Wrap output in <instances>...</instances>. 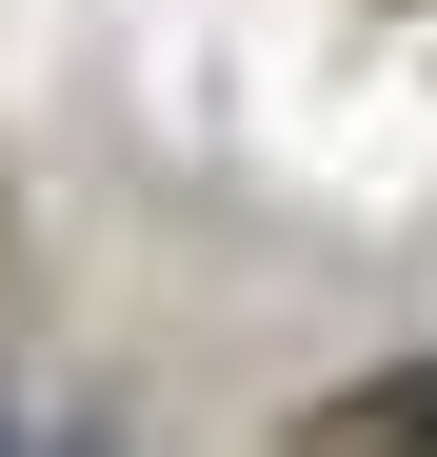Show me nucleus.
<instances>
[{"mask_svg":"<svg viewBox=\"0 0 437 457\" xmlns=\"http://www.w3.org/2000/svg\"><path fill=\"white\" fill-rule=\"evenodd\" d=\"M338 437H358V457H437V358H417V378H358Z\"/></svg>","mask_w":437,"mask_h":457,"instance_id":"nucleus-1","label":"nucleus"},{"mask_svg":"<svg viewBox=\"0 0 437 457\" xmlns=\"http://www.w3.org/2000/svg\"><path fill=\"white\" fill-rule=\"evenodd\" d=\"M0 457H21V437H0Z\"/></svg>","mask_w":437,"mask_h":457,"instance_id":"nucleus-2","label":"nucleus"}]
</instances>
